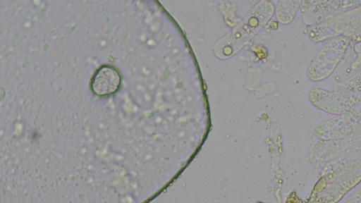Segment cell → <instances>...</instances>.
Instances as JSON below:
<instances>
[{"label":"cell","instance_id":"7a4b0ae2","mask_svg":"<svg viewBox=\"0 0 361 203\" xmlns=\"http://www.w3.org/2000/svg\"><path fill=\"white\" fill-rule=\"evenodd\" d=\"M121 76L112 66H104L99 68L91 81V88L98 96H108L115 93L119 88Z\"/></svg>","mask_w":361,"mask_h":203},{"label":"cell","instance_id":"6da1fadb","mask_svg":"<svg viewBox=\"0 0 361 203\" xmlns=\"http://www.w3.org/2000/svg\"><path fill=\"white\" fill-rule=\"evenodd\" d=\"M347 39L337 37L327 43L310 66L308 74L313 80L328 77L338 64L346 47Z\"/></svg>","mask_w":361,"mask_h":203}]
</instances>
